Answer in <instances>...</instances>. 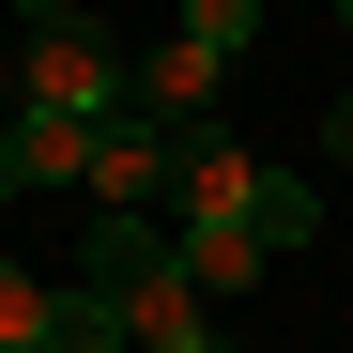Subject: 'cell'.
<instances>
[{
    "label": "cell",
    "mask_w": 353,
    "mask_h": 353,
    "mask_svg": "<svg viewBox=\"0 0 353 353\" xmlns=\"http://www.w3.org/2000/svg\"><path fill=\"white\" fill-rule=\"evenodd\" d=\"M92 292H108V307H123V338L139 353H230L200 307H215V292L185 276V246H169V215H92V261H77Z\"/></svg>",
    "instance_id": "cell-1"
},
{
    "label": "cell",
    "mask_w": 353,
    "mask_h": 353,
    "mask_svg": "<svg viewBox=\"0 0 353 353\" xmlns=\"http://www.w3.org/2000/svg\"><path fill=\"white\" fill-rule=\"evenodd\" d=\"M0 92H16L31 108V123H123V92H139V62H123V46H108V31H31V62L16 77H0Z\"/></svg>",
    "instance_id": "cell-2"
},
{
    "label": "cell",
    "mask_w": 353,
    "mask_h": 353,
    "mask_svg": "<svg viewBox=\"0 0 353 353\" xmlns=\"http://www.w3.org/2000/svg\"><path fill=\"white\" fill-rule=\"evenodd\" d=\"M246 215H261V154L230 139V123L169 154V230H246Z\"/></svg>",
    "instance_id": "cell-3"
},
{
    "label": "cell",
    "mask_w": 353,
    "mask_h": 353,
    "mask_svg": "<svg viewBox=\"0 0 353 353\" xmlns=\"http://www.w3.org/2000/svg\"><path fill=\"white\" fill-rule=\"evenodd\" d=\"M215 92H230V62H215V46H185V31H169L154 62H139V92H123V108H139L154 139H215Z\"/></svg>",
    "instance_id": "cell-4"
},
{
    "label": "cell",
    "mask_w": 353,
    "mask_h": 353,
    "mask_svg": "<svg viewBox=\"0 0 353 353\" xmlns=\"http://www.w3.org/2000/svg\"><path fill=\"white\" fill-rule=\"evenodd\" d=\"M169 154H185V139H154L139 108H123V123L92 139V185H77V200H92V215H169Z\"/></svg>",
    "instance_id": "cell-5"
},
{
    "label": "cell",
    "mask_w": 353,
    "mask_h": 353,
    "mask_svg": "<svg viewBox=\"0 0 353 353\" xmlns=\"http://www.w3.org/2000/svg\"><path fill=\"white\" fill-rule=\"evenodd\" d=\"M0 154H16V200H62V185H92V123H0Z\"/></svg>",
    "instance_id": "cell-6"
},
{
    "label": "cell",
    "mask_w": 353,
    "mask_h": 353,
    "mask_svg": "<svg viewBox=\"0 0 353 353\" xmlns=\"http://www.w3.org/2000/svg\"><path fill=\"white\" fill-rule=\"evenodd\" d=\"M169 246H185V276H200V292H261V261H276L261 230H169Z\"/></svg>",
    "instance_id": "cell-7"
},
{
    "label": "cell",
    "mask_w": 353,
    "mask_h": 353,
    "mask_svg": "<svg viewBox=\"0 0 353 353\" xmlns=\"http://www.w3.org/2000/svg\"><path fill=\"white\" fill-rule=\"evenodd\" d=\"M31 338H62V276L0 261V353H31Z\"/></svg>",
    "instance_id": "cell-8"
},
{
    "label": "cell",
    "mask_w": 353,
    "mask_h": 353,
    "mask_svg": "<svg viewBox=\"0 0 353 353\" xmlns=\"http://www.w3.org/2000/svg\"><path fill=\"white\" fill-rule=\"evenodd\" d=\"M246 230H261V246L292 261V246L323 230V185H307V169H261V215H246Z\"/></svg>",
    "instance_id": "cell-9"
},
{
    "label": "cell",
    "mask_w": 353,
    "mask_h": 353,
    "mask_svg": "<svg viewBox=\"0 0 353 353\" xmlns=\"http://www.w3.org/2000/svg\"><path fill=\"white\" fill-rule=\"evenodd\" d=\"M46 353H139V338H123V307H108L92 276H62V338H46Z\"/></svg>",
    "instance_id": "cell-10"
},
{
    "label": "cell",
    "mask_w": 353,
    "mask_h": 353,
    "mask_svg": "<svg viewBox=\"0 0 353 353\" xmlns=\"http://www.w3.org/2000/svg\"><path fill=\"white\" fill-rule=\"evenodd\" d=\"M169 31H185V46H215V62H246V46H261V0H185Z\"/></svg>",
    "instance_id": "cell-11"
},
{
    "label": "cell",
    "mask_w": 353,
    "mask_h": 353,
    "mask_svg": "<svg viewBox=\"0 0 353 353\" xmlns=\"http://www.w3.org/2000/svg\"><path fill=\"white\" fill-rule=\"evenodd\" d=\"M16 16H31V31H92V0H16Z\"/></svg>",
    "instance_id": "cell-12"
},
{
    "label": "cell",
    "mask_w": 353,
    "mask_h": 353,
    "mask_svg": "<svg viewBox=\"0 0 353 353\" xmlns=\"http://www.w3.org/2000/svg\"><path fill=\"white\" fill-rule=\"evenodd\" d=\"M323 154H338V169H353V92H338V108H323Z\"/></svg>",
    "instance_id": "cell-13"
},
{
    "label": "cell",
    "mask_w": 353,
    "mask_h": 353,
    "mask_svg": "<svg viewBox=\"0 0 353 353\" xmlns=\"http://www.w3.org/2000/svg\"><path fill=\"white\" fill-rule=\"evenodd\" d=\"M0 215H16V154H0Z\"/></svg>",
    "instance_id": "cell-14"
},
{
    "label": "cell",
    "mask_w": 353,
    "mask_h": 353,
    "mask_svg": "<svg viewBox=\"0 0 353 353\" xmlns=\"http://www.w3.org/2000/svg\"><path fill=\"white\" fill-rule=\"evenodd\" d=\"M0 123H16V92H0Z\"/></svg>",
    "instance_id": "cell-15"
},
{
    "label": "cell",
    "mask_w": 353,
    "mask_h": 353,
    "mask_svg": "<svg viewBox=\"0 0 353 353\" xmlns=\"http://www.w3.org/2000/svg\"><path fill=\"white\" fill-rule=\"evenodd\" d=\"M338 31H353V0H338Z\"/></svg>",
    "instance_id": "cell-16"
},
{
    "label": "cell",
    "mask_w": 353,
    "mask_h": 353,
    "mask_svg": "<svg viewBox=\"0 0 353 353\" xmlns=\"http://www.w3.org/2000/svg\"><path fill=\"white\" fill-rule=\"evenodd\" d=\"M31 353H46V338H31Z\"/></svg>",
    "instance_id": "cell-17"
}]
</instances>
